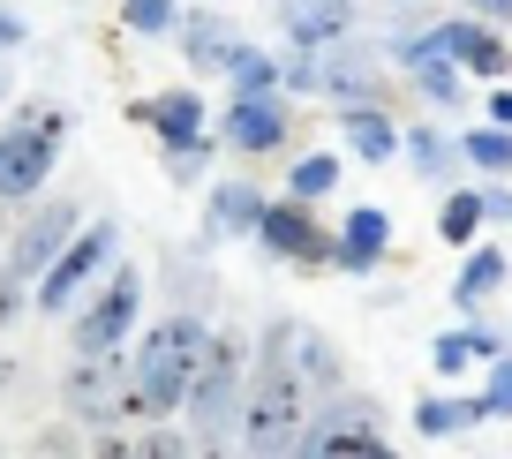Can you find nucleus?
Returning <instances> with one entry per match:
<instances>
[{"instance_id": "ddd939ff", "label": "nucleus", "mask_w": 512, "mask_h": 459, "mask_svg": "<svg viewBox=\"0 0 512 459\" xmlns=\"http://www.w3.org/2000/svg\"><path fill=\"white\" fill-rule=\"evenodd\" d=\"M437 46L452 53V61H460V76H505L512 68V53H505V38L490 31V23H445V31H437Z\"/></svg>"}, {"instance_id": "39448f33", "label": "nucleus", "mask_w": 512, "mask_h": 459, "mask_svg": "<svg viewBox=\"0 0 512 459\" xmlns=\"http://www.w3.org/2000/svg\"><path fill=\"white\" fill-rule=\"evenodd\" d=\"M53 159H61V113H31V121L0 128V196L46 189Z\"/></svg>"}, {"instance_id": "c756f323", "label": "nucleus", "mask_w": 512, "mask_h": 459, "mask_svg": "<svg viewBox=\"0 0 512 459\" xmlns=\"http://www.w3.org/2000/svg\"><path fill=\"white\" fill-rule=\"evenodd\" d=\"M482 407H490V414H512V362H505V354H490V384H482Z\"/></svg>"}, {"instance_id": "72a5a7b5", "label": "nucleus", "mask_w": 512, "mask_h": 459, "mask_svg": "<svg viewBox=\"0 0 512 459\" xmlns=\"http://www.w3.org/2000/svg\"><path fill=\"white\" fill-rule=\"evenodd\" d=\"M16 309H23V301H16V279H0V324L16 317Z\"/></svg>"}, {"instance_id": "c85d7f7f", "label": "nucleus", "mask_w": 512, "mask_h": 459, "mask_svg": "<svg viewBox=\"0 0 512 459\" xmlns=\"http://www.w3.org/2000/svg\"><path fill=\"white\" fill-rule=\"evenodd\" d=\"M121 16H128V31H144V38H166V31H181V8H174V0H128Z\"/></svg>"}, {"instance_id": "e433bc0d", "label": "nucleus", "mask_w": 512, "mask_h": 459, "mask_svg": "<svg viewBox=\"0 0 512 459\" xmlns=\"http://www.w3.org/2000/svg\"><path fill=\"white\" fill-rule=\"evenodd\" d=\"M0 384H8V362H0Z\"/></svg>"}, {"instance_id": "c9c22d12", "label": "nucleus", "mask_w": 512, "mask_h": 459, "mask_svg": "<svg viewBox=\"0 0 512 459\" xmlns=\"http://www.w3.org/2000/svg\"><path fill=\"white\" fill-rule=\"evenodd\" d=\"M16 38H23V31H16V16H0V46H16Z\"/></svg>"}, {"instance_id": "412c9836", "label": "nucleus", "mask_w": 512, "mask_h": 459, "mask_svg": "<svg viewBox=\"0 0 512 459\" xmlns=\"http://www.w3.org/2000/svg\"><path fill=\"white\" fill-rule=\"evenodd\" d=\"M347 143L362 151V159H377V166H384L392 151H400V128L384 121L377 106H347Z\"/></svg>"}, {"instance_id": "1a4fd4ad", "label": "nucleus", "mask_w": 512, "mask_h": 459, "mask_svg": "<svg viewBox=\"0 0 512 459\" xmlns=\"http://www.w3.org/2000/svg\"><path fill=\"white\" fill-rule=\"evenodd\" d=\"M264 362H279L302 392H339V354L309 324H264Z\"/></svg>"}, {"instance_id": "7ed1b4c3", "label": "nucleus", "mask_w": 512, "mask_h": 459, "mask_svg": "<svg viewBox=\"0 0 512 459\" xmlns=\"http://www.w3.org/2000/svg\"><path fill=\"white\" fill-rule=\"evenodd\" d=\"M241 444H249V452H302V384L287 377V369L279 362H256L249 369V392H241Z\"/></svg>"}, {"instance_id": "f8f14e48", "label": "nucleus", "mask_w": 512, "mask_h": 459, "mask_svg": "<svg viewBox=\"0 0 512 459\" xmlns=\"http://www.w3.org/2000/svg\"><path fill=\"white\" fill-rule=\"evenodd\" d=\"M76 234V204H46V211H31V219L16 226V249H8V271L16 279H38V271L61 256V241Z\"/></svg>"}, {"instance_id": "cd10ccee", "label": "nucleus", "mask_w": 512, "mask_h": 459, "mask_svg": "<svg viewBox=\"0 0 512 459\" xmlns=\"http://www.w3.org/2000/svg\"><path fill=\"white\" fill-rule=\"evenodd\" d=\"M181 38H189V61H196V68H219L226 46H234L219 16H189V23H181Z\"/></svg>"}, {"instance_id": "a211bd4d", "label": "nucleus", "mask_w": 512, "mask_h": 459, "mask_svg": "<svg viewBox=\"0 0 512 459\" xmlns=\"http://www.w3.org/2000/svg\"><path fill=\"white\" fill-rule=\"evenodd\" d=\"M256 219H264L256 181H219L211 189V234H256Z\"/></svg>"}, {"instance_id": "a878e982", "label": "nucleus", "mask_w": 512, "mask_h": 459, "mask_svg": "<svg viewBox=\"0 0 512 459\" xmlns=\"http://www.w3.org/2000/svg\"><path fill=\"white\" fill-rule=\"evenodd\" d=\"M226 76H234V91H279V61L272 53H256V46H226Z\"/></svg>"}, {"instance_id": "f257e3e1", "label": "nucleus", "mask_w": 512, "mask_h": 459, "mask_svg": "<svg viewBox=\"0 0 512 459\" xmlns=\"http://www.w3.org/2000/svg\"><path fill=\"white\" fill-rule=\"evenodd\" d=\"M249 339L241 332H204V347H196V377H189V429L196 444H219L226 429L241 422V392H249Z\"/></svg>"}, {"instance_id": "4be33fe9", "label": "nucleus", "mask_w": 512, "mask_h": 459, "mask_svg": "<svg viewBox=\"0 0 512 459\" xmlns=\"http://www.w3.org/2000/svg\"><path fill=\"white\" fill-rule=\"evenodd\" d=\"M482 219H490V204H482L475 189H452V196H445V211H437V234H445L452 249H475Z\"/></svg>"}, {"instance_id": "6ab92c4d", "label": "nucleus", "mask_w": 512, "mask_h": 459, "mask_svg": "<svg viewBox=\"0 0 512 459\" xmlns=\"http://www.w3.org/2000/svg\"><path fill=\"white\" fill-rule=\"evenodd\" d=\"M317 91L347 98V106H369V91H377V68H369L362 53H332V61H317Z\"/></svg>"}, {"instance_id": "f704fd0d", "label": "nucleus", "mask_w": 512, "mask_h": 459, "mask_svg": "<svg viewBox=\"0 0 512 459\" xmlns=\"http://www.w3.org/2000/svg\"><path fill=\"white\" fill-rule=\"evenodd\" d=\"M467 8H482V16H497V23L512 16V0H467Z\"/></svg>"}, {"instance_id": "9b49d317", "label": "nucleus", "mask_w": 512, "mask_h": 459, "mask_svg": "<svg viewBox=\"0 0 512 459\" xmlns=\"http://www.w3.org/2000/svg\"><path fill=\"white\" fill-rule=\"evenodd\" d=\"M287 128H294V113L279 106L272 91H241L234 106H226L219 136H226V151H279V143H287Z\"/></svg>"}, {"instance_id": "dca6fc26", "label": "nucleus", "mask_w": 512, "mask_h": 459, "mask_svg": "<svg viewBox=\"0 0 512 459\" xmlns=\"http://www.w3.org/2000/svg\"><path fill=\"white\" fill-rule=\"evenodd\" d=\"M407 76H415V91L430 98V106H460V91H467V83H460V61L437 46V31L407 46Z\"/></svg>"}, {"instance_id": "473e14b6", "label": "nucleus", "mask_w": 512, "mask_h": 459, "mask_svg": "<svg viewBox=\"0 0 512 459\" xmlns=\"http://www.w3.org/2000/svg\"><path fill=\"white\" fill-rule=\"evenodd\" d=\"M490 121H497V128H512V91H490Z\"/></svg>"}, {"instance_id": "bb28decb", "label": "nucleus", "mask_w": 512, "mask_h": 459, "mask_svg": "<svg viewBox=\"0 0 512 459\" xmlns=\"http://www.w3.org/2000/svg\"><path fill=\"white\" fill-rule=\"evenodd\" d=\"M332 189H339V159H332V151H309V159H294V174H287V196L317 204V196H332Z\"/></svg>"}, {"instance_id": "5701e85b", "label": "nucleus", "mask_w": 512, "mask_h": 459, "mask_svg": "<svg viewBox=\"0 0 512 459\" xmlns=\"http://www.w3.org/2000/svg\"><path fill=\"white\" fill-rule=\"evenodd\" d=\"M490 354H497V339L482 332V324H467V332H445V339H437L430 362H437V377H460L467 362H490Z\"/></svg>"}, {"instance_id": "0eeeda50", "label": "nucleus", "mask_w": 512, "mask_h": 459, "mask_svg": "<svg viewBox=\"0 0 512 459\" xmlns=\"http://www.w3.org/2000/svg\"><path fill=\"white\" fill-rule=\"evenodd\" d=\"M302 452L317 459H377L384 452V414L369 407V399H347V407H324L317 429H302Z\"/></svg>"}, {"instance_id": "6e6552de", "label": "nucleus", "mask_w": 512, "mask_h": 459, "mask_svg": "<svg viewBox=\"0 0 512 459\" xmlns=\"http://www.w3.org/2000/svg\"><path fill=\"white\" fill-rule=\"evenodd\" d=\"M136 309H144V279L121 264V271L106 279V294H98L91 309L76 317V354H106V347H121L128 324H136Z\"/></svg>"}, {"instance_id": "9d476101", "label": "nucleus", "mask_w": 512, "mask_h": 459, "mask_svg": "<svg viewBox=\"0 0 512 459\" xmlns=\"http://www.w3.org/2000/svg\"><path fill=\"white\" fill-rule=\"evenodd\" d=\"M256 241H264L272 256H287V264H332V234L309 219L302 196H287V204H264V219H256Z\"/></svg>"}, {"instance_id": "20e7f679", "label": "nucleus", "mask_w": 512, "mask_h": 459, "mask_svg": "<svg viewBox=\"0 0 512 459\" xmlns=\"http://www.w3.org/2000/svg\"><path fill=\"white\" fill-rule=\"evenodd\" d=\"M113 249H121L113 219H98V226H83V234H68V241H61V256L38 271V309H76V301L91 294L98 279H106Z\"/></svg>"}, {"instance_id": "aec40b11", "label": "nucleus", "mask_w": 512, "mask_h": 459, "mask_svg": "<svg viewBox=\"0 0 512 459\" xmlns=\"http://www.w3.org/2000/svg\"><path fill=\"white\" fill-rule=\"evenodd\" d=\"M475 422H490L482 399H422V407H415L422 437H460V429H475Z\"/></svg>"}, {"instance_id": "423d86ee", "label": "nucleus", "mask_w": 512, "mask_h": 459, "mask_svg": "<svg viewBox=\"0 0 512 459\" xmlns=\"http://www.w3.org/2000/svg\"><path fill=\"white\" fill-rule=\"evenodd\" d=\"M68 407L91 429H113V422H128V414H144L136 407V377H128V362H113V347L83 354V369H68Z\"/></svg>"}, {"instance_id": "7c9ffc66", "label": "nucleus", "mask_w": 512, "mask_h": 459, "mask_svg": "<svg viewBox=\"0 0 512 459\" xmlns=\"http://www.w3.org/2000/svg\"><path fill=\"white\" fill-rule=\"evenodd\" d=\"M407 151H415V166H422V174H445V166H452V151L430 136V128H407Z\"/></svg>"}, {"instance_id": "393cba45", "label": "nucleus", "mask_w": 512, "mask_h": 459, "mask_svg": "<svg viewBox=\"0 0 512 459\" xmlns=\"http://www.w3.org/2000/svg\"><path fill=\"white\" fill-rule=\"evenodd\" d=\"M460 151H467V166H482V174H512V128H467L460 136Z\"/></svg>"}, {"instance_id": "f3484780", "label": "nucleus", "mask_w": 512, "mask_h": 459, "mask_svg": "<svg viewBox=\"0 0 512 459\" xmlns=\"http://www.w3.org/2000/svg\"><path fill=\"white\" fill-rule=\"evenodd\" d=\"M151 121H159L166 151H204V98L196 91H166L159 106H151Z\"/></svg>"}, {"instance_id": "2eb2a0df", "label": "nucleus", "mask_w": 512, "mask_h": 459, "mask_svg": "<svg viewBox=\"0 0 512 459\" xmlns=\"http://www.w3.org/2000/svg\"><path fill=\"white\" fill-rule=\"evenodd\" d=\"M384 241H392V219H384L377 204H362V211H347V226L332 234V264H347V271H377Z\"/></svg>"}, {"instance_id": "f03ea898", "label": "nucleus", "mask_w": 512, "mask_h": 459, "mask_svg": "<svg viewBox=\"0 0 512 459\" xmlns=\"http://www.w3.org/2000/svg\"><path fill=\"white\" fill-rule=\"evenodd\" d=\"M196 347H204V324H196V317H166V324H151V332H144L128 377H136V407H144L151 422L181 414L189 377H196Z\"/></svg>"}, {"instance_id": "4468645a", "label": "nucleus", "mask_w": 512, "mask_h": 459, "mask_svg": "<svg viewBox=\"0 0 512 459\" xmlns=\"http://www.w3.org/2000/svg\"><path fill=\"white\" fill-rule=\"evenodd\" d=\"M279 23L294 46H339L354 23V0H279Z\"/></svg>"}, {"instance_id": "b1692460", "label": "nucleus", "mask_w": 512, "mask_h": 459, "mask_svg": "<svg viewBox=\"0 0 512 459\" xmlns=\"http://www.w3.org/2000/svg\"><path fill=\"white\" fill-rule=\"evenodd\" d=\"M497 286H505V256L497 249H475L460 264V279H452V301H460V309H475V301H490Z\"/></svg>"}, {"instance_id": "2f4dec72", "label": "nucleus", "mask_w": 512, "mask_h": 459, "mask_svg": "<svg viewBox=\"0 0 512 459\" xmlns=\"http://www.w3.org/2000/svg\"><path fill=\"white\" fill-rule=\"evenodd\" d=\"M279 91H317V61H309V53L279 61Z\"/></svg>"}]
</instances>
